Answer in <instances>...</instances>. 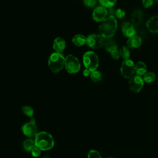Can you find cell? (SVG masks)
I'll list each match as a JSON object with an SVG mask.
<instances>
[{
  "mask_svg": "<svg viewBox=\"0 0 158 158\" xmlns=\"http://www.w3.org/2000/svg\"><path fill=\"white\" fill-rule=\"evenodd\" d=\"M117 29V22L115 17L109 15L106 17L99 27V35L104 38L109 39L112 37Z\"/></svg>",
  "mask_w": 158,
  "mask_h": 158,
  "instance_id": "cell-1",
  "label": "cell"
},
{
  "mask_svg": "<svg viewBox=\"0 0 158 158\" xmlns=\"http://www.w3.org/2000/svg\"><path fill=\"white\" fill-rule=\"evenodd\" d=\"M35 137V145L41 151L51 149L54 145V140L52 136L48 132H39Z\"/></svg>",
  "mask_w": 158,
  "mask_h": 158,
  "instance_id": "cell-2",
  "label": "cell"
},
{
  "mask_svg": "<svg viewBox=\"0 0 158 158\" xmlns=\"http://www.w3.org/2000/svg\"><path fill=\"white\" fill-rule=\"evenodd\" d=\"M65 59L62 53L54 52L51 54L48 59V65L50 70L54 73L60 72L65 65Z\"/></svg>",
  "mask_w": 158,
  "mask_h": 158,
  "instance_id": "cell-3",
  "label": "cell"
},
{
  "mask_svg": "<svg viewBox=\"0 0 158 158\" xmlns=\"http://www.w3.org/2000/svg\"><path fill=\"white\" fill-rule=\"evenodd\" d=\"M83 62L86 69L91 72L96 70L99 65L98 57L96 54L93 51H88L84 54Z\"/></svg>",
  "mask_w": 158,
  "mask_h": 158,
  "instance_id": "cell-4",
  "label": "cell"
},
{
  "mask_svg": "<svg viewBox=\"0 0 158 158\" xmlns=\"http://www.w3.org/2000/svg\"><path fill=\"white\" fill-rule=\"evenodd\" d=\"M64 66L67 71L72 74L78 72L81 68L79 60L72 54H69L65 57Z\"/></svg>",
  "mask_w": 158,
  "mask_h": 158,
  "instance_id": "cell-5",
  "label": "cell"
},
{
  "mask_svg": "<svg viewBox=\"0 0 158 158\" xmlns=\"http://www.w3.org/2000/svg\"><path fill=\"white\" fill-rule=\"evenodd\" d=\"M135 64L131 60H124V61L122 63L120 67L122 75L125 78H131L135 73Z\"/></svg>",
  "mask_w": 158,
  "mask_h": 158,
  "instance_id": "cell-6",
  "label": "cell"
},
{
  "mask_svg": "<svg viewBox=\"0 0 158 158\" xmlns=\"http://www.w3.org/2000/svg\"><path fill=\"white\" fill-rule=\"evenodd\" d=\"M104 38L98 34H91L87 36L86 44L92 49H98L104 45Z\"/></svg>",
  "mask_w": 158,
  "mask_h": 158,
  "instance_id": "cell-7",
  "label": "cell"
},
{
  "mask_svg": "<svg viewBox=\"0 0 158 158\" xmlns=\"http://www.w3.org/2000/svg\"><path fill=\"white\" fill-rule=\"evenodd\" d=\"M22 130L23 133L29 138L35 136L38 133V128L35 119L31 118L29 122L25 123L22 127Z\"/></svg>",
  "mask_w": 158,
  "mask_h": 158,
  "instance_id": "cell-8",
  "label": "cell"
},
{
  "mask_svg": "<svg viewBox=\"0 0 158 158\" xmlns=\"http://www.w3.org/2000/svg\"><path fill=\"white\" fill-rule=\"evenodd\" d=\"M141 77L138 75L133 76L130 78L128 84L130 89L135 93H139L143 87L144 81Z\"/></svg>",
  "mask_w": 158,
  "mask_h": 158,
  "instance_id": "cell-9",
  "label": "cell"
},
{
  "mask_svg": "<svg viewBox=\"0 0 158 158\" xmlns=\"http://www.w3.org/2000/svg\"><path fill=\"white\" fill-rule=\"evenodd\" d=\"M108 11L106 7L100 6L96 7L93 12V19L94 21L99 22H102L107 17Z\"/></svg>",
  "mask_w": 158,
  "mask_h": 158,
  "instance_id": "cell-10",
  "label": "cell"
},
{
  "mask_svg": "<svg viewBox=\"0 0 158 158\" xmlns=\"http://www.w3.org/2000/svg\"><path fill=\"white\" fill-rule=\"evenodd\" d=\"M121 29L122 33L126 37L130 38L135 36L136 34V30L131 23L127 22H123L121 25Z\"/></svg>",
  "mask_w": 158,
  "mask_h": 158,
  "instance_id": "cell-11",
  "label": "cell"
},
{
  "mask_svg": "<svg viewBox=\"0 0 158 158\" xmlns=\"http://www.w3.org/2000/svg\"><path fill=\"white\" fill-rule=\"evenodd\" d=\"M148 30L153 33H158V16L154 15L148 19L146 22Z\"/></svg>",
  "mask_w": 158,
  "mask_h": 158,
  "instance_id": "cell-12",
  "label": "cell"
},
{
  "mask_svg": "<svg viewBox=\"0 0 158 158\" xmlns=\"http://www.w3.org/2000/svg\"><path fill=\"white\" fill-rule=\"evenodd\" d=\"M52 46L56 52L61 53L65 48V41L63 38L57 37L53 41Z\"/></svg>",
  "mask_w": 158,
  "mask_h": 158,
  "instance_id": "cell-13",
  "label": "cell"
},
{
  "mask_svg": "<svg viewBox=\"0 0 158 158\" xmlns=\"http://www.w3.org/2000/svg\"><path fill=\"white\" fill-rule=\"evenodd\" d=\"M142 43V40L140 37L138 36H133L132 37H130L128 38L127 42V47L128 48L131 49H136L139 48Z\"/></svg>",
  "mask_w": 158,
  "mask_h": 158,
  "instance_id": "cell-14",
  "label": "cell"
},
{
  "mask_svg": "<svg viewBox=\"0 0 158 158\" xmlns=\"http://www.w3.org/2000/svg\"><path fill=\"white\" fill-rule=\"evenodd\" d=\"M143 14L141 10H136L134 11L131 15V22L133 25H139L143 20Z\"/></svg>",
  "mask_w": 158,
  "mask_h": 158,
  "instance_id": "cell-15",
  "label": "cell"
},
{
  "mask_svg": "<svg viewBox=\"0 0 158 158\" xmlns=\"http://www.w3.org/2000/svg\"><path fill=\"white\" fill-rule=\"evenodd\" d=\"M135 72L138 76L144 75L147 72V67L146 64L141 61H139L136 63L135 67Z\"/></svg>",
  "mask_w": 158,
  "mask_h": 158,
  "instance_id": "cell-16",
  "label": "cell"
},
{
  "mask_svg": "<svg viewBox=\"0 0 158 158\" xmlns=\"http://www.w3.org/2000/svg\"><path fill=\"white\" fill-rule=\"evenodd\" d=\"M72 43L77 46H82L85 44H86V38L81 34H78L75 35L72 40Z\"/></svg>",
  "mask_w": 158,
  "mask_h": 158,
  "instance_id": "cell-17",
  "label": "cell"
},
{
  "mask_svg": "<svg viewBox=\"0 0 158 158\" xmlns=\"http://www.w3.org/2000/svg\"><path fill=\"white\" fill-rule=\"evenodd\" d=\"M104 46L105 49L110 53L112 51L115 49H117V45L115 43V42L112 40L107 39L106 40H104Z\"/></svg>",
  "mask_w": 158,
  "mask_h": 158,
  "instance_id": "cell-18",
  "label": "cell"
},
{
  "mask_svg": "<svg viewBox=\"0 0 158 158\" xmlns=\"http://www.w3.org/2000/svg\"><path fill=\"white\" fill-rule=\"evenodd\" d=\"M36 146L35 140L31 139H25L23 143V147L27 151H31Z\"/></svg>",
  "mask_w": 158,
  "mask_h": 158,
  "instance_id": "cell-19",
  "label": "cell"
},
{
  "mask_svg": "<svg viewBox=\"0 0 158 158\" xmlns=\"http://www.w3.org/2000/svg\"><path fill=\"white\" fill-rule=\"evenodd\" d=\"M156 79V75L154 73L152 72H146L144 75H143V80L146 82V83H151L154 81Z\"/></svg>",
  "mask_w": 158,
  "mask_h": 158,
  "instance_id": "cell-20",
  "label": "cell"
},
{
  "mask_svg": "<svg viewBox=\"0 0 158 158\" xmlns=\"http://www.w3.org/2000/svg\"><path fill=\"white\" fill-rule=\"evenodd\" d=\"M120 57H122V59H123L124 60H127L128 59L130 53V51L129 49L127 46H123L121 48V49H120Z\"/></svg>",
  "mask_w": 158,
  "mask_h": 158,
  "instance_id": "cell-21",
  "label": "cell"
},
{
  "mask_svg": "<svg viewBox=\"0 0 158 158\" xmlns=\"http://www.w3.org/2000/svg\"><path fill=\"white\" fill-rule=\"evenodd\" d=\"M100 4L106 8H111L117 2V0H99Z\"/></svg>",
  "mask_w": 158,
  "mask_h": 158,
  "instance_id": "cell-22",
  "label": "cell"
},
{
  "mask_svg": "<svg viewBox=\"0 0 158 158\" xmlns=\"http://www.w3.org/2000/svg\"><path fill=\"white\" fill-rule=\"evenodd\" d=\"M89 76H90V78L91 79V80L94 82L99 81L102 78L101 73L98 70H94L93 72H91Z\"/></svg>",
  "mask_w": 158,
  "mask_h": 158,
  "instance_id": "cell-23",
  "label": "cell"
},
{
  "mask_svg": "<svg viewBox=\"0 0 158 158\" xmlns=\"http://www.w3.org/2000/svg\"><path fill=\"white\" fill-rule=\"evenodd\" d=\"M22 110L25 115H27L28 117H30L33 116V113H34L33 109L29 106H23L22 107Z\"/></svg>",
  "mask_w": 158,
  "mask_h": 158,
  "instance_id": "cell-24",
  "label": "cell"
},
{
  "mask_svg": "<svg viewBox=\"0 0 158 158\" xmlns=\"http://www.w3.org/2000/svg\"><path fill=\"white\" fill-rule=\"evenodd\" d=\"M88 158H102V157L98 151L92 149L89 151Z\"/></svg>",
  "mask_w": 158,
  "mask_h": 158,
  "instance_id": "cell-25",
  "label": "cell"
},
{
  "mask_svg": "<svg viewBox=\"0 0 158 158\" xmlns=\"http://www.w3.org/2000/svg\"><path fill=\"white\" fill-rule=\"evenodd\" d=\"M98 0H83L84 4L88 7H93L97 4Z\"/></svg>",
  "mask_w": 158,
  "mask_h": 158,
  "instance_id": "cell-26",
  "label": "cell"
},
{
  "mask_svg": "<svg viewBox=\"0 0 158 158\" xmlns=\"http://www.w3.org/2000/svg\"><path fill=\"white\" fill-rule=\"evenodd\" d=\"M41 150L40 148H38V147L35 146V147L31 151V155H32L33 157H38V156H40V154H41Z\"/></svg>",
  "mask_w": 158,
  "mask_h": 158,
  "instance_id": "cell-27",
  "label": "cell"
},
{
  "mask_svg": "<svg viewBox=\"0 0 158 158\" xmlns=\"http://www.w3.org/2000/svg\"><path fill=\"white\" fill-rule=\"evenodd\" d=\"M115 16L118 18V19H122L123 18L125 15V12L124 10H123L122 9H118L117 10H116V11L115 12Z\"/></svg>",
  "mask_w": 158,
  "mask_h": 158,
  "instance_id": "cell-28",
  "label": "cell"
},
{
  "mask_svg": "<svg viewBox=\"0 0 158 158\" xmlns=\"http://www.w3.org/2000/svg\"><path fill=\"white\" fill-rule=\"evenodd\" d=\"M110 54H111V56H112V59H115V60L118 59L119 57H120V52H119V51H118L117 49H115V50L112 51L110 52Z\"/></svg>",
  "mask_w": 158,
  "mask_h": 158,
  "instance_id": "cell-29",
  "label": "cell"
},
{
  "mask_svg": "<svg viewBox=\"0 0 158 158\" xmlns=\"http://www.w3.org/2000/svg\"><path fill=\"white\" fill-rule=\"evenodd\" d=\"M153 2H154V0H143L142 1L143 6L145 8H148L151 7L153 4Z\"/></svg>",
  "mask_w": 158,
  "mask_h": 158,
  "instance_id": "cell-30",
  "label": "cell"
},
{
  "mask_svg": "<svg viewBox=\"0 0 158 158\" xmlns=\"http://www.w3.org/2000/svg\"><path fill=\"white\" fill-rule=\"evenodd\" d=\"M91 73V72L90 70H89L88 69H85V70H83V75H84L85 77H88V76L90 75Z\"/></svg>",
  "mask_w": 158,
  "mask_h": 158,
  "instance_id": "cell-31",
  "label": "cell"
},
{
  "mask_svg": "<svg viewBox=\"0 0 158 158\" xmlns=\"http://www.w3.org/2000/svg\"><path fill=\"white\" fill-rule=\"evenodd\" d=\"M42 158H50V157L49 156H44Z\"/></svg>",
  "mask_w": 158,
  "mask_h": 158,
  "instance_id": "cell-32",
  "label": "cell"
},
{
  "mask_svg": "<svg viewBox=\"0 0 158 158\" xmlns=\"http://www.w3.org/2000/svg\"><path fill=\"white\" fill-rule=\"evenodd\" d=\"M108 158H112V157H108Z\"/></svg>",
  "mask_w": 158,
  "mask_h": 158,
  "instance_id": "cell-33",
  "label": "cell"
}]
</instances>
